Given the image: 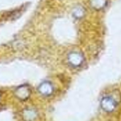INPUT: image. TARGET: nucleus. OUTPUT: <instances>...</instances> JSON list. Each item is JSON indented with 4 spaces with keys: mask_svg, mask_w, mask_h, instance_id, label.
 I'll return each mask as SVG.
<instances>
[{
    "mask_svg": "<svg viewBox=\"0 0 121 121\" xmlns=\"http://www.w3.org/2000/svg\"><path fill=\"white\" fill-rule=\"evenodd\" d=\"M117 104L116 101L109 96L104 97L101 101L102 108L107 112H111L113 111L116 107Z\"/></svg>",
    "mask_w": 121,
    "mask_h": 121,
    "instance_id": "f257e3e1",
    "label": "nucleus"
},
{
    "mask_svg": "<svg viewBox=\"0 0 121 121\" xmlns=\"http://www.w3.org/2000/svg\"><path fill=\"white\" fill-rule=\"evenodd\" d=\"M30 94V89L28 86L26 85L20 86L17 88L15 91L16 96L22 100L27 99L29 97Z\"/></svg>",
    "mask_w": 121,
    "mask_h": 121,
    "instance_id": "f03ea898",
    "label": "nucleus"
},
{
    "mask_svg": "<svg viewBox=\"0 0 121 121\" xmlns=\"http://www.w3.org/2000/svg\"><path fill=\"white\" fill-rule=\"evenodd\" d=\"M68 60L70 65L73 67H79L83 61L84 58L82 55L78 52H72L70 53L68 57Z\"/></svg>",
    "mask_w": 121,
    "mask_h": 121,
    "instance_id": "7ed1b4c3",
    "label": "nucleus"
},
{
    "mask_svg": "<svg viewBox=\"0 0 121 121\" xmlns=\"http://www.w3.org/2000/svg\"><path fill=\"white\" fill-rule=\"evenodd\" d=\"M38 90L42 95L48 96L52 93L53 87L50 82L44 81L39 85Z\"/></svg>",
    "mask_w": 121,
    "mask_h": 121,
    "instance_id": "20e7f679",
    "label": "nucleus"
}]
</instances>
